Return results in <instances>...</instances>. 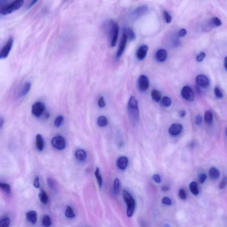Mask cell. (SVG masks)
Wrapping results in <instances>:
<instances>
[{
	"label": "cell",
	"mask_w": 227,
	"mask_h": 227,
	"mask_svg": "<svg viewBox=\"0 0 227 227\" xmlns=\"http://www.w3.org/2000/svg\"><path fill=\"white\" fill-rule=\"evenodd\" d=\"M36 146L38 150L40 151H43L44 147V144L43 139L41 134H38L36 136Z\"/></svg>",
	"instance_id": "obj_19"
},
{
	"label": "cell",
	"mask_w": 227,
	"mask_h": 227,
	"mask_svg": "<svg viewBox=\"0 0 227 227\" xmlns=\"http://www.w3.org/2000/svg\"><path fill=\"white\" fill-rule=\"evenodd\" d=\"M40 200L42 203L45 204L47 203L48 200V197L47 194L43 190H42L39 194Z\"/></svg>",
	"instance_id": "obj_26"
},
{
	"label": "cell",
	"mask_w": 227,
	"mask_h": 227,
	"mask_svg": "<svg viewBox=\"0 0 227 227\" xmlns=\"http://www.w3.org/2000/svg\"><path fill=\"white\" fill-rule=\"evenodd\" d=\"M197 82L199 85L203 87H207L209 85V80L204 75H199L197 77Z\"/></svg>",
	"instance_id": "obj_15"
},
{
	"label": "cell",
	"mask_w": 227,
	"mask_h": 227,
	"mask_svg": "<svg viewBox=\"0 0 227 227\" xmlns=\"http://www.w3.org/2000/svg\"><path fill=\"white\" fill-rule=\"evenodd\" d=\"M127 39H128V38H127V35H126L125 31H124L123 32L120 43L119 46L117 53V58L120 57L123 53L125 49Z\"/></svg>",
	"instance_id": "obj_11"
},
{
	"label": "cell",
	"mask_w": 227,
	"mask_h": 227,
	"mask_svg": "<svg viewBox=\"0 0 227 227\" xmlns=\"http://www.w3.org/2000/svg\"><path fill=\"white\" fill-rule=\"evenodd\" d=\"M179 196L182 199H186V194L185 190L183 189H181L179 190Z\"/></svg>",
	"instance_id": "obj_47"
},
{
	"label": "cell",
	"mask_w": 227,
	"mask_h": 227,
	"mask_svg": "<svg viewBox=\"0 0 227 227\" xmlns=\"http://www.w3.org/2000/svg\"><path fill=\"white\" fill-rule=\"evenodd\" d=\"M98 125L100 127H104L106 126L108 124V120L106 117L101 116L98 119Z\"/></svg>",
	"instance_id": "obj_25"
},
{
	"label": "cell",
	"mask_w": 227,
	"mask_h": 227,
	"mask_svg": "<svg viewBox=\"0 0 227 227\" xmlns=\"http://www.w3.org/2000/svg\"><path fill=\"white\" fill-rule=\"evenodd\" d=\"M125 31L127 35L128 39H129L130 41H133V40L135 39V37H135V34L132 29L128 28V29L125 30Z\"/></svg>",
	"instance_id": "obj_32"
},
{
	"label": "cell",
	"mask_w": 227,
	"mask_h": 227,
	"mask_svg": "<svg viewBox=\"0 0 227 227\" xmlns=\"http://www.w3.org/2000/svg\"><path fill=\"white\" fill-rule=\"evenodd\" d=\"M138 87L141 91H145L148 89L149 87V80L147 76L143 75L139 77Z\"/></svg>",
	"instance_id": "obj_9"
},
{
	"label": "cell",
	"mask_w": 227,
	"mask_h": 227,
	"mask_svg": "<svg viewBox=\"0 0 227 227\" xmlns=\"http://www.w3.org/2000/svg\"><path fill=\"white\" fill-rule=\"evenodd\" d=\"M149 9V7L147 5H143L138 7L133 11L131 13V16L133 18H137L145 14Z\"/></svg>",
	"instance_id": "obj_10"
},
{
	"label": "cell",
	"mask_w": 227,
	"mask_h": 227,
	"mask_svg": "<svg viewBox=\"0 0 227 227\" xmlns=\"http://www.w3.org/2000/svg\"><path fill=\"white\" fill-rule=\"evenodd\" d=\"M214 92H215V95L217 98L219 99H222L223 97V94L221 90L219 89L218 87H215L214 89Z\"/></svg>",
	"instance_id": "obj_39"
},
{
	"label": "cell",
	"mask_w": 227,
	"mask_h": 227,
	"mask_svg": "<svg viewBox=\"0 0 227 227\" xmlns=\"http://www.w3.org/2000/svg\"><path fill=\"white\" fill-rule=\"evenodd\" d=\"M0 188L6 193L10 192L11 187L8 184L0 183Z\"/></svg>",
	"instance_id": "obj_38"
},
{
	"label": "cell",
	"mask_w": 227,
	"mask_h": 227,
	"mask_svg": "<svg viewBox=\"0 0 227 227\" xmlns=\"http://www.w3.org/2000/svg\"><path fill=\"white\" fill-rule=\"evenodd\" d=\"M10 0H0V13L5 9L6 7L9 5L10 2Z\"/></svg>",
	"instance_id": "obj_35"
},
{
	"label": "cell",
	"mask_w": 227,
	"mask_h": 227,
	"mask_svg": "<svg viewBox=\"0 0 227 227\" xmlns=\"http://www.w3.org/2000/svg\"><path fill=\"white\" fill-rule=\"evenodd\" d=\"M222 25L221 20L217 17H213L210 22V25L212 27H217Z\"/></svg>",
	"instance_id": "obj_29"
},
{
	"label": "cell",
	"mask_w": 227,
	"mask_h": 227,
	"mask_svg": "<svg viewBox=\"0 0 227 227\" xmlns=\"http://www.w3.org/2000/svg\"><path fill=\"white\" fill-rule=\"evenodd\" d=\"M26 218L30 223L35 224L37 222V213L35 211H30L26 214Z\"/></svg>",
	"instance_id": "obj_18"
},
{
	"label": "cell",
	"mask_w": 227,
	"mask_h": 227,
	"mask_svg": "<svg viewBox=\"0 0 227 227\" xmlns=\"http://www.w3.org/2000/svg\"><path fill=\"white\" fill-rule=\"evenodd\" d=\"M152 178L156 183H160L161 182V178L158 174H154Z\"/></svg>",
	"instance_id": "obj_48"
},
{
	"label": "cell",
	"mask_w": 227,
	"mask_h": 227,
	"mask_svg": "<svg viewBox=\"0 0 227 227\" xmlns=\"http://www.w3.org/2000/svg\"><path fill=\"white\" fill-rule=\"evenodd\" d=\"M156 59L160 62H162L166 60L167 57V52L165 50H158L156 53Z\"/></svg>",
	"instance_id": "obj_16"
},
{
	"label": "cell",
	"mask_w": 227,
	"mask_h": 227,
	"mask_svg": "<svg viewBox=\"0 0 227 227\" xmlns=\"http://www.w3.org/2000/svg\"><path fill=\"white\" fill-rule=\"evenodd\" d=\"M182 97L189 101H193L194 99V94L193 90L190 87L186 86L183 87L181 91Z\"/></svg>",
	"instance_id": "obj_7"
},
{
	"label": "cell",
	"mask_w": 227,
	"mask_h": 227,
	"mask_svg": "<svg viewBox=\"0 0 227 227\" xmlns=\"http://www.w3.org/2000/svg\"><path fill=\"white\" fill-rule=\"evenodd\" d=\"M75 155L76 158L80 161H83L86 159L87 154L84 150L81 149L77 150L76 151Z\"/></svg>",
	"instance_id": "obj_20"
},
{
	"label": "cell",
	"mask_w": 227,
	"mask_h": 227,
	"mask_svg": "<svg viewBox=\"0 0 227 227\" xmlns=\"http://www.w3.org/2000/svg\"><path fill=\"white\" fill-rule=\"evenodd\" d=\"M224 66H225V69L227 70V57H225V63H224Z\"/></svg>",
	"instance_id": "obj_55"
},
{
	"label": "cell",
	"mask_w": 227,
	"mask_h": 227,
	"mask_svg": "<svg viewBox=\"0 0 227 227\" xmlns=\"http://www.w3.org/2000/svg\"><path fill=\"white\" fill-rule=\"evenodd\" d=\"M187 34V31L186 29H183L180 30L178 32V35L179 37H185Z\"/></svg>",
	"instance_id": "obj_50"
},
{
	"label": "cell",
	"mask_w": 227,
	"mask_h": 227,
	"mask_svg": "<svg viewBox=\"0 0 227 227\" xmlns=\"http://www.w3.org/2000/svg\"><path fill=\"white\" fill-rule=\"evenodd\" d=\"M204 121L207 124H211L213 120V115L212 112L209 111H207L204 114Z\"/></svg>",
	"instance_id": "obj_23"
},
{
	"label": "cell",
	"mask_w": 227,
	"mask_h": 227,
	"mask_svg": "<svg viewBox=\"0 0 227 227\" xmlns=\"http://www.w3.org/2000/svg\"><path fill=\"white\" fill-rule=\"evenodd\" d=\"M183 128V126L181 124H173L169 127L168 132H169V134L173 136H176L182 132Z\"/></svg>",
	"instance_id": "obj_12"
},
{
	"label": "cell",
	"mask_w": 227,
	"mask_h": 227,
	"mask_svg": "<svg viewBox=\"0 0 227 227\" xmlns=\"http://www.w3.org/2000/svg\"><path fill=\"white\" fill-rule=\"evenodd\" d=\"M42 223L45 227H50L51 225V219L48 215H44L43 217Z\"/></svg>",
	"instance_id": "obj_33"
},
{
	"label": "cell",
	"mask_w": 227,
	"mask_h": 227,
	"mask_svg": "<svg viewBox=\"0 0 227 227\" xmlns=\"http://www.w3.org/2000/svg\"><path fill=\"white\" fill-rule=\"evenodd\" d=\"M65 216L68 218H73L75 217L73 210L70 206H68L66 208Z\"/></svg>",
	"instance_id": "obj_34"
},
{
	"label": "cell",
	"mask_w": 227,
	"mask_h": 227,
	"mask_svg": "<svg viewBox=\"0 0 227 227\" xmlns=\"http://www.w3.org/2000/svg\"><path fill=\"white\" fill-rule=\"evenodd\" d=\"M95 176L97 179V182L99 184V188H101L103 185V180L102 177L100 175V171L99 168H96L95 171Z\"/></svg>",
	"instance_id": "obj_28"
},
{
	"label": "cell",
	"mask_w": 227,
	"mask_h": 227,
	"mask_svg": "<svg viewBox=\"0 0 227 227\" xmlns=\"http://www.w3.org/2000/svg\"><path fill=\"white\" fill-rule=\"evenodd\" d=\"M162 202L165 205H170L172 204L171 199L168 197H164L162 198Z\"/></svg>",
	"instance_id": "obj_43"
},
{
	"label": "cell",
	"mask_w": 227,
	"mask_h": 227,
	"mask_svg": "<svg viewBox=\"0 0 227 227\" xmlns=\"http://www.w3.org/2000/svg\"><path fill=\"white\" fill-rule=\"evenodd\" d=\"M98 105L100 108H104L105 106V103L104 101V98L103 97H100L98 100Z\"/></svg>",
	"instance_id": "obj_45"
},
{
	"label": "cell",
	"mask_w": 227,
	"mask_h": 227,
	"mask_svg": "<svg viewBox=\"0 0 227 227\" xmlns=\"http://www.w3.org/2000/svg\"><path fill=\"white\" fill-rule=\"evenodd\" d=\"M164 14L165 21H166V23L169 24V23H170L171 22V20H172V16H171V15H169L168 12L165 11H164Z\"/></svg>",
	"instance_id": "obj_40"
},
{
	"label": "cell",
	"mask_w": 227,
	"mask_h": 227,
	"mask_svg": "<svg viewBox=\"0 0 227 227\" xmlns=\"http://www.w3.org/2000/svg\"><path fill=\"white\" fill-rule=\"evenodd\" d=\"M38 1V0H33V1H32V2L30 3V5L29 6V7H31L33 6V5H34Z\"/></svg>",
	"instance_id": "obj_53"
},
{
	"label": "cell",
	"mask_w": 227,
	"mask_h": 227,
	"mask_svg": "<svg viewBox=\"0 0 227 227\" xmlns=\"http://www.w3.org/2000/svg\"><path fill=\"white\" fill-rule=\"evenodd\" d=\"M152 98L155 102H158L161 99V94L158 90H153L151 93Z\"/></svg>",
	"instance_id": "obj_22"
},
{
	"label": "cell",
	"mask_w": 227,
	"mask_h": 227,
	"mask_svg": "<svg viewBox=\"0 0 227 227\" xmlns=\"http://www.w3.org/2000/svg\"><path fill=\"white\" fill-rule=\"evenodd\" d=\"M31 86H32V84L30 82L28 81L25 83L18 93L19 97L21 98V97H24L27 95L30 92Z\"/></svg>",
	"instance_id": "obj_14"
},
{
	"label": "cell",
	"mask_w": 227,
	"mask_h": 227,
	"mask_svg": "<svg viewBox=\"0 0 227 227\" xmlns=\"http://www.w3.org/2000/svg\"><path fill=\"white\" fill-rule=\"evenodd\" d=\"M34 186L35 188H39L40 187V181L39 178L38 177H37L35 178L34 181Z\"/></svg>",
	"instance_id": "obj_49"
},
{
	"label": "cell",
	"mask_w": 227,
	"mask_h": 227,
	"mask_svg": "<svg viewBox=\"0 0 227 227\" xmlns=\"http://www.w3.org/2000/svg\"><path fill=\"white\" fill-rule=\"evenodd\" d=\"M65 1H66V0H65Z\"/></svg>",
	"instance_id": "obj_56"
},
{
	"label": "cell",
	"mask_w": 227,
	"mask_h": 227,
	"mask_svg": "<svg viewBox=\"0 0 227 227\" xmlns=\"http://www.w3.org/2000/svg\"><path fill=\"white\" fill-rule=\"evenodd\" d=\"M168 189H169V188H168V186H164L162 187V190L164 192L168 191Z\"/></svg>",
	"instance_id": "obj_54"
},
{
	"label": "cell",
	"mask_w": 227,
	"mask_h": 227,
	"mask_svg": "<svg viewBox=\"0 0 227 227\" xmlns=\"http://www.w3.org/2000/svg\"><path fill=\"white\" fill-rule=\"evenodd\" d=\"M128 163V160L127 158L126 157H121L118 159L117 164L119 169L124 170L127 167Z\"/></svg>",
	"instance_id": "obj_17"
},
{
	"label": "cell",
	"mask_w": 227,
	"mask_h": 227,
	"mask_svg": "<svg viewBox=\"0 0 227 227\" xmlns=\"http://www.w3.org/2000/svg\"><path fill=\"white\" fill-rule=\"evenodd\" d=\"M120 183L119 178L115 179L114 182V192L115 195L118 194L119 192Z\"/></svg>",
	"instance_id": "obj_27"
},
{
	"label": "cell",
	"mask_w": 227,
	"mask_h": 227,
	"mask_svg": "<svg viewBox=\"0 0 227 227\" xmlns=\"http://www.w3.org/2000/svg\"><path fill=\"white\" fill-rule=\"evenodd\" d=\"M209 176L212 180H216L219 178L220 173L219 170L215 167H212L209 171Z\"/></svg>",
	"instance_id": "obj_21"
},
{
	"label": "cell",
	"mask_w": 227,
	"mask_h": 227,
	"mask_svg": "<svg viewBox=\"0 0 227 227\" xmlns=\"http://www.w3.org/2000/svg\"><path fill=\"white\" fill-rule=\"evenodd\" d=\"M148 50V47L146 45H143L141 46L137 51V58L139 60H143V59H145L146 57V55H147V53Z\"/></svg>",
	"instance_id": "obj_13"
},
{
	"label": "cell",
	"mask_w": 227,
	"mask_h": 227,
	"mask_svg": "<svg viewBox=\"0 0 227 227\" xmlns=\"http://www.w3.org/2000/svg\"><path fill=\"white\" fill-rule=\"evenodd\" d=\"M24 0H15L10 3L2 12L3 15H8L20 9L24 5Z\"/></svg>",
	"instance_id": "obj_4"
},
{
	"label": "cell",
	"mask_w": 227,
	"mask_h": 227,
	"mask_svg": "<svg viewBox=\"0 0 227 227\" xmlns=\"http://www.w3.org/2000/svg\"><path fill=\"white\" fill-rule=\"evenodd\" d=\"M109 25L111 46L114 47L116 44L118 39L119 26L118 24L113 20L109 21Z\"/></svg>",
	"instance_id": "obj_2"
},
{
	"label": "cell",
	"mask_w": 227,
	"mask_h": 227,
	"mask_svg": "<svg viewBox=\"0 0 227 227\" xmlns=\"http://www.w3.org/2000/svg\"><path fill=\"white\" fill-rule=\"evenodd\" d=\"M161 103L164 107L168 108L171 106L172 100L168 96H164L161 100Z\"/></svg>",
	"instance_id": "obj_31"
},
{
	"label": "cell",
	"mask_w": 227,
	"mask_h": 227,
	"mask_svg": "<svg viewBox=\"0 0 227 227\" xmlns=\"http://www.w3.org/2000/svg\"><path fill=\"white\" fill-rule=\"evenodd\" d=\"M45 107L41 102H37L33 104L32 108V113L36 117H40L44 112Z\"/></svg>",
	"instance_id": "obj_6"
},
{
	"label": "cell",
	"mask_w": 227,
	"mask_h": 227,
	"mask_svg": "<svg viewBox=\"0 0 227 227\" xmlns=\"http://www.w3.org/2000/svg\"><path fill=\"white\" fill-rule=\"evenodd\" d=\"M203 121V118L201 115H197L195 118V123L197 125L200 126L201 124Z\"/></svg>",
	"instance_id": "obj_42"
},
{
	"label": "cell",
	"mask_w": 227,
	"mask_h": 227,
	"mask_svg": "<svg viewBox=\"0 0 227 227\" xmlns=\"http://www.w3.org/2000/svg\"><path fill=\"white\" fill-rule=\"evenodd\" d=\"M4 124V119L2 117H0V129L3 126Z\"/></svg>",
	"instance_id": "obj_52"
},
{
	"label": "cell",
	"mask_w": 227,
	"mask_h": 227,
	"mask_svg": "<svg viewBox=\"0 0 227 227\" xmlns=\"http://www.w3.org/2000/svg\"><path fill=\"white\" fill-rule=\"evenodd\" d=\"M128 112L129 116L131 121L133 122H138L139 118L138 102V100L134 96H131L129 100Z\"/></svg>",
	"instance_id": "obj_1"
},
{
	"label": "cell",
	"mask_w": 227,
	"mask_h": 227,
	"mask_svg": "<svg viewBox=\"0 0 227 227\" xmlns=\"http://www.w3.org/2000/svg\"><path fill=\"white\" fill-rule=\"evenodd\" d=\"M190 190L191 192L194 195H197L199 193L198 189L197 184L196 182H193L190 184Z\"/></svg>",
	"instance_id": "obj_24"
},
{
	"label": "cell",
	"mask_w": 227,
	"mask_h": 227,
	"mask_svg": "<svg viewBox=\"0 0 227 227\" xmlns=\"http://www.w3.org/2000/svg\"><path fill=\"white\" fill-rule=\"evenodd\" d=\"M123 197L125 201L127 204V216L129 217H132L134 212V208L135 207V202L132 197L125 190H123L122 192Z\"/></svg>",
	"instance_id": "obj_3"
},
{
	"label": "cell",
	"mask_w": 227,
	"mask_h": 227,
	"mask_svg": "<svg viewBox=\"0 0 227 227\" xmlns=\"http://www.w3.org/2000/svg\"><path fill=\"white\" fill-rule=\"evenodd\" d=\"M205 56H206L205 53L204 52H201L197 57V60L198 62H201L205 58Z\"/></svg>",
	"instance_id": "obj_44"
},
{
	"label": "cell",
	"mask_w": 227,
	"mask_h": 227,
	"mask_svg": "<svg viewBox=\"0 0 227 227\" xmlns=\"http://www.w3.org/2000/svg\"><path fill=\"white\" fill-rule=\"evenodd\" d=\"M51 143L53 147L58 150H63L66 146V142L63 137L58 136L52 138Z\"/></svg>",
	"instance_id": "obj_8"
},
{
	"label": "cell",
	"mask_w": 227,
	"mask_h": 227,
	"mask_svg": "<svg viewBox=\"0 0 227 227\" xmlns=\"http://www.w3.org/2000/svg\"><path fill=\"white\" fill-rule=\"evenodd\" d=\"M206 178H207V175L205 173H200L199 176V181L200 183L203 184L205 182Z\"/></svg>",
	"instance_id": "obj_41"
},
{
	"label": "cell",
	"mask_w": 227,
	"mask_h": 227,
	"mask_svg": "<svg viewBox=\"0 0 227 227\" xmlns=\"http://www.w3.org/2000/svg\"><path fill=\"white\" fill-rule=\"evenodd\" d=\"M13 44V39L10 37L0 51V59H5L8 56Z\"/></svg>",
	"instance_id": "obj_5"
},
{
	"label": "cell",
	"mask_w": 227,
	"mask_h": 227,
	"mask_svg": "<svg viewBox=\"0 0 227 227\" xmlns=\"http://www.w3.org/2000/svg\"><path fill=\"white\" fill-rule=\"evenodd\" d=\"M227 185V178L226 177H225L223 178L222 183L220 184L219 188L221 189H223L225 188Z\"/></svg>",
	"instance_id": "obj_46"
},
{
	"label": "cell",
	"mask_w": 227,
	"mask_h": 227,
	"mask_svg": "<svg viewBox=\"0 0 227 227\" xmlns=\"http://www.w3.org/2000/svg\"><path fill=\"white\" fill-rule=\"evenodd\" d=\"M47 183L49 188L52 190L55 191L57 189L56 183L55 181L52 178H47Z\"/></svg>",
	"instance_id": "obj_30"
},
{
	"label": "cell",
	"mask_w": 227,
	"mask_h": 227,
	"mask_svg": "<svg viewBox=\"0 0 227 227\" xmlns=\"http://www.w3.org/2000/svg\"><path fill=\"white\" fill-rule=\"evenodd\" d=\"M10 219L8 217L4 218L0 221V227H8L10 224Z\"/></svg>",
	"instance_id": "obj_37"
},
{
	"label": "cell",
	"mask_w": 227,
	"mask_h": 227,
	"mask_svg": "<svg viewBox=\"0 0 227 227\" xmlns=\"http://www.w3.org/2000/svg\"><path fill=\"white\" fill-rule=\"evenodd\" d=\"M186 112L185 110H181L179 112V116L182 118L185 117L186 116Z\"/></svg>",
	"instance_id": "obj_51"
},
{
	"label": "cell",
	"mask_w": 227,
	"mask_h": 227,
	"mask_svg": "<svg viewBox=\"0 0 227 227\" xmlns=\"http://www.w3.org/2000/svg\"><path fill=\"white\" fill-rule=\"evenodd\" d=\"M64 117L62 115H59L55 119L54 122V125L55 127H59L62 125L64 121Z\"/></svg>",
	"instance_id": "obj_36"
}]
</instances>
